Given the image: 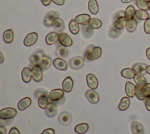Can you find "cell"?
<instances>
[{"mask_svg": "<svg viewBox=\"0 0 150 134\" xmlns=\"http://www.w3.org/2000/svg\"><path fill=\"white\" fill-rule=\"evenodd\" d=\"M84 59L80 56H73L69 61L70 68L73 70H79L84 65Z\"/></svg>", "mask_w": 150, "mask_h": 134, "instance_id": "obj_4", "label": "cell"}, {"mask_svg": "<svg viewBox=\"0 0 150 134\" xmlns=\"http://www.w3.org/2000/svg\"><path fill=\"white\" fill-rule=\"evenodd\" d=\"M129 104H130L129 99L127 96H124L121 99L119 103L118 107V109L121 111L125 110L128 108Z\"/></svg>", "mask_w": 150, "mask_h": 134, "instance_id": "obj_35", "label": "cell"}, {"mask_svg": "<svg viewBox=\"0 0 150 134\" xmlns=\"http://www.w3.org/2000/svg\"><path fill=\"white\" fill-rule=\"evenodd\" d=\"M88 24L89 26L93 29L100 28L102 25V22L100 19L95 18H91Z\"/></svg>", "mask_w": 150, "mask_h": 134, "instance_id": "obj_40", "label": "cell"}, {"mask_svg": "<svg viewBox=\"0 0 150 134\" xmlns=\"http://www.w3.org/2000/svg\"><path fill=\"white\" fill-rule=\"evenodd\" d=\"M55 4L58 5H63L64 4V0H52Z\"/></svg>", "mask_w": 150, "mask_h": 134, "instance_id": "obj_50", "label": "cell"}, {"mask_svg": "<svg viewBox=\"0 0 150 134\" xmlns=\"http://www.w3.org/2000/svg\"><path fill=\"white\" fill-rule=\"evenodd\" d=\"M69 29L71 34L76 35L80 31L79 24L75 21V19H71L69 24Z\"/></svg>", "mask_w": 150, "mask_h": 134, "instance_id": "obj_33", "label": "cell"}, {"mask_svg": "<svg viewBox=\"0 0 150 134\" xmlns=\"http://www.w3.org/2000/svg\"><path fill=\"white\" fill-rule=\"evenodd\" d=\"M60 17L59 13L55 10L49 11L44 16L43 23L45 27L50 28L52 26L53 21L54 19Z\"/></svg>", "mask_w": 150, "mask_h": 134, "instance_id": "obj_3", "label": "cell"}, {"mask_svg": "<svg viewBox=\"0 0 150 134\" xmlns=\"http://www.w3.org/2000/svg\"><path fill=\"white\" fill-rule=\"evenodd\" d=\"M122 30H119L116 29L114 25L111 26L108 31V36L112 39H116L118 38L122 33Z\"/></svg>", "mask_w": 150, "mask_h": 134, "instance_id": "obj_37", "label": "cell"}, {"mask_svg": "<svg viewBox=\"0 0 150 134\" xmlns=\"http://www.w3.org/2000/svg\"><path fill=\"white\" fill-rule=\"evenodd\" d=\"M86 99L91 103H97L100 100V95L94 89H88L85 93Z\"/></svg>", "mask_w": 150, "mask_h": 134, "instance_id": "obj_8", "label": "cell"}, {"mask_svg": "<svg viewBox=\"0 0 150 134\" xmlns=\"http://www.w3.org/2000/svg\"><path fill=\"white\" fill-rule=\"evenodd\" d=\"M145 105L146 107V109L150 111V96L146 97L145 99Z\"/></svg>", "mask_w": 150, "mask_h": 134, "instance_id": "obj_47", "label": "cell"}, {"mask_svg": "<svg viewBox=\"0 0 150 134\" xmlns=\"http://www.w3.org/2000/svg\"><path fill=\"white\" fill-rule=\"evenodd\" d=\"M86 82L88 86L92 89H96L98 85V81L96 76L93 73H88L86 76Z\"/></svg>", "mask_w": 150, "mask_h": 134, "instance_id": "obj_13", "label": "cell"}, {"mask_svg": "<svg viewBox=\"0 0 150 134\" xmlns=\"http://www.w3.org/2000/svg\"><path fill=\"white\" fill-rule=\"evenodd\" d=\"M127 21L128 19L125 16L121 17L118 19L117 20H116L113 23V25L116 29L119 30H122L126 26Z\"/></svg>", "mask_w": 150, "mask_h": 134, "instance_id": "obj_28", "label": "cell"}, {"mask_svg": "<svg viewBox=\"0 0 150 134\" xmlns=\"http://www.w3.org/2000/svg\"><path fill=\"white\" fill-rule=\"evenodd\" d=\"M142 89L145 97L150 96V83H147Z\"/></svg>", "mask_w": 150, "mask_h": 134, "instance_id": "obj_46", "label": "cell"}, {"mask_svg": "<svg viewBox=\"0 0 150 134\" xmlns=\"http://www.w3.org/2000/svg\"><path fill=\"white\" fill-rule=\"evenodd\" d=\"M59 42L63 46L69 47L72 45L73 41L66 33H60L59 35Z\"/></svg>", "mask_w": 150, "mask_h": 134, "instance_id": "obj_12", "label": "cell"}, {"mask_svg": "<svg viewBox=\"0 0 150 134\" xmlns=\"http://www.w3.org/2000/svg\"><path fill=\"white\" fill-rule=\"evenodd\" d=\"M50 102L54 103L57 106L62 105L65 101L64 91L62 89H54L52 90L49 95Z\"/></svg>", "mask_w": 150, "mask_h": 134, "instance_id": "obj_2", "label": "cell"}, {"mask_svg": "<svg viewBox=\"0 0 150 134\" xmlns=\"http://www.w3.org/2000/svg\"><path fill=\"white\" fill-rule=\"evenodd\" d=\"M46 115L49 118L54 117L57 113V108L56 105L52 102H49L47 107L45 109Z\"/></svg>", "mask_w": 150, "mask_h": 134, "instance_id": "obj_14", "label": "cell"}, {"mask_svg": "<svg viewBox=\"0 0 150 134\" xmlns=\"http://www.w3.org/2000/svg\"><path fill=\"white\" fill-rule=\"evenodd\" d=\"M38 35L36 32H30L28 34L23 41V44L26 46H30L34 45L38 41Z\"/></svg>", "mask_w": 150, "mask_h": 134, "instance_id": "obj_11", "label": "cell"}, {"mask_svg": "<svg viewBox=\"0 0 150 134\" xmlns=\"http://www.w3.org/2000/svg\"><path fill=\"white\" fill-rule=\"evenodd\" d=\"M135 1L137 6L139 9H142L146 11L149 10V3L145 0H135Z\"/></svg>", "mask_w": 150, "mask_h": 134, "instance_id": "obj_41", "label": "cell"}, {"mask_svg": "<svg viewBox=\"0 0 150 134\" xmlns=\"http://www.w3.org/2000/svg\"><path fill=\"white\" fill-rule=\"evenodd\" d=\"M58 120L61 125L64 126L69 125L72 121V116L69 112L63 111L59 114Z\"/></svg>", "mask_w": 150, "mask_h": 134, "instance_id": "obj_9", "label": "cell"}, {"mask_svg": "<svg viewBox=\"0 0 150 134\" xmlns=\"http://www.w3.org/2000/svg\"><path fill=\"white\" fill-rule=\"evenodd\" d=\"M49 96L46 95H42L39 96L38 99V103L39 106L43 109H45L48 106L49 102Z\"/></svg>", "mask_w": 150, "mask_h": 134, "instance_id": "obj_34", "label": "cell"}, {"mask_svg": "<svg viewBox=\"0 0 150 134\" xmlns=\"http://www.w3.org/2000/svg\"><path fill=\"white\" fill-rule=\"evenodd\" d=\"M125 16V11L121 9V10H119L117 12H115L112 17V24L118 19L121 18V17H124Z\"/></svg>", "mask_w": 150, "mask_h": 134, "instance_id": "obj_44", "label": "cell"}, {"mask_svg": "<svg viewBox=\"0 0 150 134\" xmlns=\"http://www.w3.org/2000/svg\"><path fill=\"white\" fill-rule=\"evenodd\" d=\"M69 53V51L66 46L62 45L60 43L58 44L56 48L55 54L58 58H66Z\"/></svg>", "mask_w": 150, "mask_h": 134, "instance_id": "obj_21", "label": "cell"}, {"mask_svg": "<svg viewBox=\"0 0 150 134\" xmlns=\"http://www.w3.org/2000/svg\"><path fill=\"white\" fill-rule=\"evenodd\" d=\"M53 65L57 69L60 71H66L67 69L66 61L60 58H55L53 61Z\"/></svg>", "mask_w": 150, "mask_h": 134, "instance_id": "obj_18", "label": "cell"}, {"mask_svg": "<svg viewBox=\"0 0 150 134\" xmlns=\"http://www.w3.org/2000/svg\"><path fill=\"white\" fill-rule=\"evenodd\" d=\"M3 39L5 43H11L14 39V33L12 29H8L5 31L3 35Z\"/></svg>", "mask_w": 150, "mask_h": 134, "instance_id": "obj_32", "label": "cell"}, {"mask_svg": "<svg viewBox=\"0 0 150 134\" xmlns=\"http://www.w3.org/2000/svg\"><path fill=\"white\" fill-rule=\"evenodd\" d=\"M135 9L132 5H129L125 10V17L128 20L134 18L135 14Z\"/></svg>", "mask_w": 150, "mask_h": 134, "instance_id": "obj_39", "label": "cell"}, {"mask_svg": "<svg viewBox=\"0 0 150 134\" xmlns=\"http://www.w3.org/2000/svg\"><path fill=\"white\" fill-rule=\"evenodd\" d=\"M52 63H53L52 58L50 56L45 54L39 65L43 69L46 70L51 66Z\"/></svg>", "mask_w": 150, "mask_h": 134, "instance_id": "obj_22", "label": "cell"}, {"mask_svg": "<svg viewBox=\"0 0 150 134\" xmlns=\"http://www.w3.org/2000/svg\"><path fill=\"white\" fill-rule=\"evenodd\" d=\"M55 132L54 130L52 128H47L46 129H45L42 133L41 134H54Z\"/></svg>", "mask_w": 150, "mask_h": 134, "instance_id": "obj_48", "label": "cell"}, {"mask_svg": "<svg viewBox=\"0 0 150 134\" xmlns=\"http://www.w3.org/2000/svg\"><path fill=\"white\" fill-rule=\"evenodd\" d=\"M74 85L73 81L70 76H67L63 81L62 88L64 92L69 93L71 92Z\"/></svg>", "mask_w": 150, "mask_h": 134, "instance_id": "obj_19", "label": "cell"}, {"mask_svg": "<svg viewBox=\"0 0 150 134\" xmlns=\"http://www.w3.org/2000/svg\"><path fill=\"white\" fill-rule=\"evenodd\" d=\"M21 75L23 81L25 83H29L32 78V70L28 67H25L22 71Z\"/></svg>", "mask_w": 150, "mask_h": 134, "instance_id": "obj_25", "label": "cell"}, {"mask_svg": "<svg viewBox=\"0 0 150 134\" xmlns=\"http://www.w3.org/2000/svg\"><path fill=\"white\" fill-rule=\"evenodd\" d=\"M102 50L99 46L91 44L87 46L84 53V61L90 62L97 59H98L101 55Z\"/></svg>", "mask_w": 150, "mask_h": 134, "instance_id": "obj_1", "label": "cell"}, {"mask_svg": "<svg viewBox=\"0 0 150 134\" xmlns=\"http://www.w3.org/2000/svg\"><path fill=\"white\" fill-rule=\"evenodd\" d=\"M42 95H46V96H49V93H48L47 91H46L44 89H42V88L36 89L35 91H34V96H35V99H36L38 100L39 97Z\"/></svg>", "mask_w": 150, "mask_h": 134, "instance_id": "obj_43", "label": "cell"}, {"mask_svg": "<svg viewBox=\"0 0 150 134\" xmlns=\"http://www.w3.org/2000/svg\"><path fill=\"white\" fill-rule=\"evenodd\" d=\"M149 11H150V2L149 3Z\"/></svg>", "mask_w": 150, "mask_h": 134, "instance_id": "obj_57", "label": "cell"}, {"mask_svg": "<svg viewBox=\"0 0 150 134\" xmlns=\"http://www.w3.org/2000/svg\"><path fill=\"white\" fill-rule=\"evenodd\" d=\"M88 8L89 11L93 15H96L98 12L99 6L96 0H89L88 4Z\"/></svg>", "mask_w": 150, "mask_h": 134, "instance_id": "obj_30", "label": "cell"}, {"mask_svg": "<svg viewBox=\"0 0 150 134\" xmlns=\"http://www.w3.org/2000/svg\"><path fill=\"white\" fill-rule=\"evenodd\" d=\"M52 27L56 32L62 33L65 29V24L63 20L59 17L54 19Z\"/></svg>", "mask_w": 150, "mask_h": 134, "instance_id": "obj_16", "label": "cell"}, {"mask_svg": "<svg viewBox=\"0 0 150 134\" xmlns=\"http://www.w3.org/2000/svg\"><path fill=\"white\" fill-rule=\"evenodd\" d=\"M147 65L143 62H136L134 63L132 66V69H133L137 73H139L141 75H145L146 72V68Z\"/></svg>", "mask_w": 150, "mask_h": 134, "instance_id": "obj_20", "label": "cell"}, {"mask_svg": "<svg viewBox=\"0 0 150 134\" xmlns=\"http://www.w3.org/2000/svg\"><path fill=\"white\" fill-rule=\"evenodd\" d=\"M134 17L139 20H146L149 18V14L146 11L138 9L136 11Z\"/></svg>", "mask_w": 150, "mask_h": 134, "instance_id": "obj_38", "label": "cell"}, {"mask_svg": "<svg viewBox=\"0 0 150 134\" xmlns=\"http://www.w3.org/2000/svg\"><path fill=\"white\" fill-rule=\"evenodd\" d=\"M0 133L1 134H6V129L3 125L0 126Z\"/></svg>", "mask_w": 150, "mask_h": 134, "instance_id": "obj_52", "label": "cell"}, {"mask_svg": "<svg viewBox=\"0 0 150 134\" xmlns=\"http://www.w3.org/2000/svg\"><path fill=\"white\" fill-rule=\"evenodd\" d=\"M17 114V110L13 108H6L0 110V118L2 120L12 119Z\"/></svg>", "mask_w": 150, "mask_h": 134, "instance_id": "obj_6", "label": "cell"}, {"mask_svg": "<svg viewBox=\"0 0 150 134\" xmlns=\"http://www.w3.org/2000/svg\"><path fill=\"white\" fill-rule=\"evenodd\" d=\"M59 35L56 32H50L45 37V42L48 45H53L59 41Z\"/></svg>", "mask_w": 150, "mask_h": 134, "instance_id": "obj_17", "label": "cell"}, {"mask_svg": "<svg viewBox=\"0 0 150 134\" xmlns=\"http://www.w3.org/2000/svg\"><path fill=\"white\" fill-rule=\"evenodd\" d=\"M130 128L132 134H144L145 133L143 125L136 120H133L131 123Z\"/></svg>", "mask_w": 150, "mask_h": 134, "instance_id": "obj_10", "label": "cell"}, {"mask_svg": "<svg viewBox=\"0 0 150 134\" xmlns=\"http://www.w3.org/2000/svg\"><path fill=\"white\" fill-rule=\"evenodd\" d=\"M80 28L81 34L86 39L90 38L94 34V30L89 26L88 23L85 25H82Z\"/></svg>", "mask_w": 150, "mask_h": 134, "instance_id": "obj_15", "label": "cell"}, {"mask_svg": "<svg viewBox=\"0 0 150 134\" xmlns=\"http://www.w3.org/2000/svg\"><path fill=\"white\" fill-rule=\"evenodd\" d=\"M146 2H148V3H149L150 2V0H145Z\"/></svg>", "mask_w": 150, "mask_h": 134, "instance_id": "obj_58", "label": "cell"}, {"mask_svg": "<svg viewBox=\"0 0 150 134\" xmlns=\"http://www.w3.org/2000/svg\"><path fill=\"white\" fill-rule=\"evenodd\" d=\"M146 55L148 59L150 60V48H148L146 50Z\"/></svg>", "mask_w": 150, "mask_h": 134, "instance_id": "obj_53", "label": "cell"}, {"mask_svg": "<svg viewBox=\"0 0 150 134\" xmlns=\"http://www.w3.org/2000/svg\"><path fill=\"white\" fill-rule=\"evenodd\" d=\"M9 134H20V132L16 127H12L9 132Z\"/></svg>", "mask_w": 150, "mask_h": 134, "instance_id": "obj_49", "label": "cell"}, {"mask_svg": "<svg viewBox=\"0 0 150 134\" xmlns=\"http://www.w3.org/2000/svg\"><path fill=\"white\" fill-rule=\"evenodd\" d=\"M134 81L137 86H139L140 87H144L147 83V81L144 75L139 73H137L135 75L134 78Z\"/></svg>", "mask_w": 150, "mask_h": 134, "instance_id": "obj_31", "label": "cell"}, {"mask_svg": "<svg viewBox=\"0 0 150 134\" xmlns=\"http://www.w3.org/2000/svg\"><path fill=\"white\" fill-rule=\"evenodd\" d=\"M137 25H138V22L134 18L128 19L127 21L126 26H125L127 31L129 33L134 32L137 29Z\"/></svg>", "mask_w": 150, "mask_h": 134, "instance_id": "obj_26", "label": "cell"}, {"mask_svg": "<svg viewBox=\"0 0 150 134\" xmlns=\"http://www.w3.org/2000/svg\"><path fill=\"white\" fill-rule=\"evenodd\" d=\"M135 87L132 82H127L125 86V91L127 95L129 98H132L135 95Z\"/></svg>", "mask_w": 150, "mask_h": 134, "instance_id": "obj_24", "label": "cell"}, {"mask_svg": "<svg viewBox=\"0 0 150 134\" xmlns=\"http://www.w3.org/2000/svg\"><path fill=\"white\" fill-rule=\"evenodd\" d=\"M137 72L132 68H124L121 71V75L128 79L134 78Z\"/></svg>", "mask_w": 150, "mask_h": 134, "instance_id": "obj_29", "label": "cell"}, {"mask_svg": "<svg viewBox=\"0 0 150 134\" xmlns=\"http://www.w3.org/2000/svg\"><path fill=\"white\" fill-rule=\"evenodd\" d=\"M88 129V125L86 123H81L77 124L74 127V131L78 134H83Z\"/></svg>", "mask_w": 150, "mask_h": 134, "instance_id": "obj_36", "label": "cell"}, {"mask_svg": "<svg viewBox=\"0 0 150 134\" xmlns=\"http://www.w3.org/2000/svg\"><path fill=\"white\" fill-rule=\"evenodd\" d=\"M135 95L137 98L141 101H143L146 98L143 91L142 87H140L139 86H136L135 87Z\"/></svg>", "mask_w": 150, "mask_h": 134, "instance_id": "obj_42", "label": "cell"}, {"mask_svg": "<svg viewBox=\"0 0 150 134\" xmlns=\"http://www.w3.org/2000/svg\"><path fill=\"white\" fill-rule=\"evenodd\" d=\"M42 68L39 65H35L32 67V78L34 81L36 82H40L43 79V71Z\"/></svg>", "mask_w": 150, "mask_h": 134, "instance_id": "obj_7", "label": "cell"}, {"mask_svg": "<svg viewBox=\"0 0 150 134\" xmlns=\"http://www.w3.org/2000/svg\"><path fill=\"white\" fill-rule=\"evenodd\" d=\"M45 55V52L42 49H38L33 52L29 57V61L30 65L32 66L40 64L43 56Z\"/></svg>", "mask_w": 150, "mask_h": 134, "instance_id": "obj_5", "label": "cell"}, {"mask_svg": "<svg viewBox=\"0 0 150 134\" xmlns=\"http://www.w3.org/2000/svg\"><path fill=\"white\" fill-rule=\"evenodd\" d=\"M146 72L148 74H149V75H150V65L147 66V67H146Z\"/></svg>", "mask_w": 150, "mask_h": 134, "instance_id": "obj_55", "label": "cell"}, {"mask_svg": "<svg viewBox=\"0 0 150 134\" xmlns=\"http://www.w3.org/2000/svg\"><path fill=\"white\" fill-rule=\"evenodd\" d=\"M0 55H1V61H0V63H3V62L4 61L5 58H4V55H3V53H2V52H0Z\"/></svg>", "mask_w": 150, "mask_h": 134, "instance_id": "obj_54", "label": "cell"}, {"mask_svg": "<svg viewBox=\"0 0 150 134\" xmlns=\"http://www.w3.org/2000/svg\"><path fill=\"white\" fill-rule=\"evenodd\" d=\"M132 1H134V0H121V1L122 3H128V2H130Z\"/></svg>", "mask_w": 150, "mask_h": 134, "instance_id": "obj_56", "label": "cell"}, {"mask_svg": "<svg viewBox=\"0 0 150 134\" xmlns=\"http://www.w3.org/2000/svg\"><path fill=\"white\" fill-rule=\"evenodd\" d=\"M144 31L146 34H150V18L145 21L144 24Z\"/></svg>", "mask_w": 150, "mask_h": 134, "instance_id": "obj_45", "label": "cell"}, {"mask_svg": "<svg viewBox=\"0 0 150 134\" xmlns=\"http://www.w3.org/2000/svg\"><path fill=\"white\" fill-rule=\"evenodd\" d=\"M32 103V100L29 97H26L20 100L18 103V108L20 111H23L28 108Z\"/></svg>", "mask_w": 150, "mask_h": 134, "instance_id": "obj_23", "label": "cell"}, {"mask_svg": "<svg viewBox=\"0 0 150 134\" xmlns=\"http://www.w3.org/2000/svg\"><path fill=\"white\" fill-rule=\"evenodd\" d=\"M52 0H40L42 4L45 6H48L50 5Z\"/></svg>", "mask_w": 150, "mask_h": 134, "instance_id": "obj_51", "label": "cell"}, {"mask_svg": "<svg viewBox=\"0 0 150 134\" xmlns=\"http://www.w3.org/2000/svg\"><path fill=\"white\" fill-rule=\"evenodd\" d=\"M91 19L90 16L88 14H82L80 15H77L75 18V21L80 25H85L86 24H87L90 19Z\"/></svg>", "mask_w": 150, "mask_h": 134, "instance_id": "obj_27", "label": "cell"}]
</instances>
